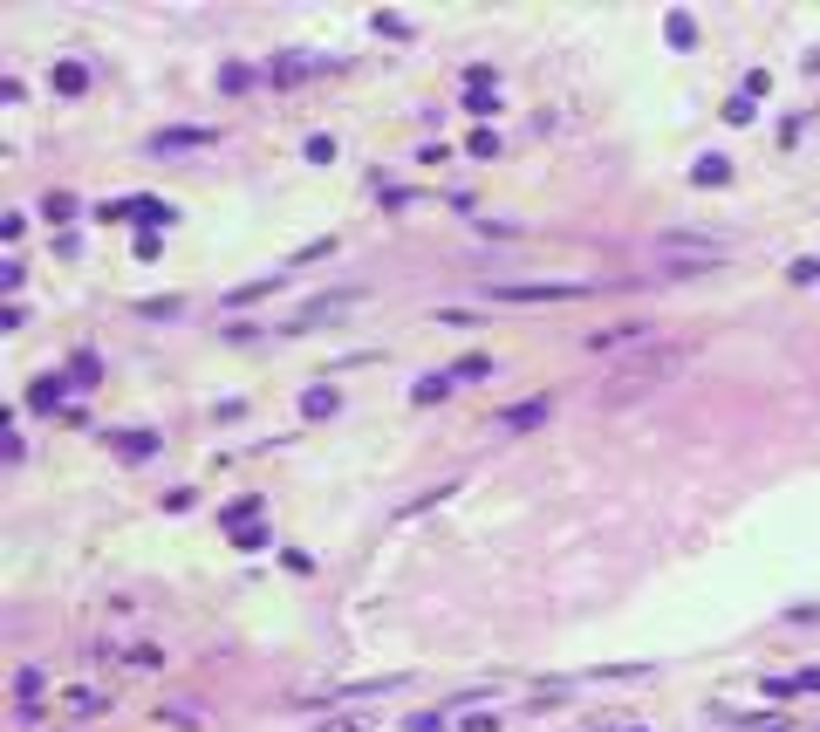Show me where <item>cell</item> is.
Segmentation results:
<instances>
[{"mask_svg": "<svg viewBox=\"0 0 820 732\" xmlns=\"http://www.w3.org/2000/svg\"><path fill=\"white\" fill-rule=\"evenodd\" d=\"M568 295H581V288H568V280H533V288H499V301H568Z\"/></svg>", "mask_w": 820, "mask_h": 732, "instance_id": "cell-1", "label": "cell"}, {"mask_svg": "<svg viewBox=\"0 0 820 732\" xmlns=\"http://www.w3.org/2000/svg\"><path fill=\"white\" fill-rule=\"evenodd\" d=\"M547 411H554L547 397H533V404H513V411H499V432H533V424H541Z\"/></svg>", "mask_w": 820, "mask_h": 732, "instance_id": "cell-2", "label": "cell"}, {"mask_svg": "<svg viewBox=\"0 0 820 732\" xmlns=\"http://www.w3.org/2000/svg\"><path fill=\"white\" fill-rule=\"evenodd\" d=\"M62 705H69L76 718H96V712H109V699H103V691H90V685H69V691H62Z\"/></svg>", "mask_w": 820, "mask_h": 732, "instance_id": "cell-3", "label": "cell"}, {"mask_svg": "<svg viewBox=\"0 0 820 732\" xmlns=\"http://www.w3.org/2000/svg\"><path fill=\"white\" fill-rule=\"evenodd\" d=\"M124 664H130V670H157V664H165V651H157V643H130Z\"/></svg>", "mask_w": 820, "mask_h": 732, "instance_id": "cell-4", "label": "cell"}, {"mask_svg": "<svg viewBox=\"0 0 820 732\" xmlns=\"http://www.w3.org/2000/svg\"><path fill=\"white\" fill-rule=\"evenodd\" d=\"M301 411H308V418H328V411H335V390H322V384H315L308 397H301Z\"/></svg>", "mask_w": 820, "mask_h": 732, "instance_id": "cell-5", "label": "cell"}, {"mask_svg": "<svg viewBox=\"0 0 820 732\" xmlns=\"http://www.w3.org/2000/svg\"><path fill=\"white\" fill-rule=\"evenodd\" d=\"M445 390H451V370H431V376L418 384V404H431V397H445Z\"/></svg>", "mask_w": 820, "mask_h": 732, "instance_id": "cell-6", "label": "cell"}, {"mask_svg": "<svg viewBox=\"0 0 820 732\" xmlns=\"http://www.w3.org/2000/svg\"><path fill=\"white\" fill-rule=\"evenodd\" d=\"M485 370H493L485 356H465V363H451V384H465V376H485Z\"/></svg>", "mask_w": 820, "mask_h": 732, "instance_id": "cell-7", "label": "cell"}, {"mask_svg": "<svg viewBox=\"0 0 820 732\" xmlns=\"http://www.w3.org/2000/svg\"><path fill=\"white\" fill-rule=\"evenodd\" d=\"M82 82H90V76H82V69H76V62H62V69H55V90H69V96H76V90H82Z\"/></svg>", "mask_w": 820, "mask_h": 732, "instance_id": "cell-8", "label": "cell"}, {"mask_svg": "<svg viewBox=\"0 0 820 732\" xmlns=\"http://www.w3.org/2000/svg\"><path fill=\"white\" fill-rule=\"evenodd\" d=\"M697 185H725V157H704V165H697Z\"/></svg>", "mask_w": 820, "mask_h": 732, "instance_id": "cell-9", "label": "cell"}]
</instances>
